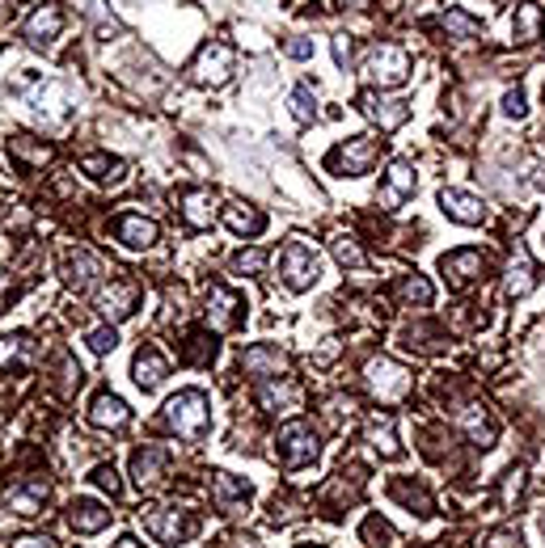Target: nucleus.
Returning <instances> with one entry per match:
<instances>
[{
    "label": "nucleus",
    "mask_w": 545,
    "mask_h": 548,
    "mask_svg": "<svg viewBox=\"0 0 545 548\" xmlns=\"http://www.w3.org/2000/svg\"><path fill=\"white\" fill-rule=\"evenodd\" d=\"M165 422H169V430H178L182 438L199 443V438L208 435V426H211V405H208V397H203L199 388H186V393H178V397H169Z\"/></svg>",
    "instance_id": "obj_1"
},
{
    "label": "nucleus",
    "mask_w": 545,
    "mask_h": 548,
    "mask_svg": "<svg viewBox=\"0 0 545 548\" xmlns=\"http://www.w3.org/2000/svg\"><path fill=\"white\" fill-rule=\"evenodd\" d=\"M280 274H283V283L292 291H308L317 278H322V261H317V249L305 245L300 236H292L288 245H283L280 253Z\"/></svg>",
    "instance_id": "obj_2"
},
{
    "label": "nucleus",
    "mask_w": 545,
    "mask_h": 548,
    "mask_svg": "<svg viewBox=\"0 0 545 548\" xmlns=\"http://www.w3.org/2000/svg\"><path fill=\"white\" fill-rule=\"evenodd\" d=\"M363 76L380 89H393V84H402L410 76V55L398 47V42H377L368 59H363Z\"/></svg>",
    "instance_id": "obj_3"
},
{
    "label": "nucleus",
    "mask_w": 545,
    "mask_h": 548,
    "mask_svg": "<svg viewBox=\"0 0 545 548\" xmlns=\"http://www.w3.org/2000/svg\"><path fill=\"white\" fill-rule=\"evenodd\" d=\"M275 455H280L283 468H305L317 460V435H313V426L305 422V418H296V422H288L275 435Z\"/></svg>",
    "instance_id": "obj_4"
},
{
    "label": "nucleus",
    "mask_w": 545,
    "mask_h": 548,
    "mask_svg": "<svg viewBox=\"0 0 545 548\" xmlns=\"http://www.w3.org/2000/svg\"><path fill=\"white\" fill-rule=\"evenodd\" d=\"M377 156H380V139L355 136V139H347V144H338V148L326 156V169H330V173H343V178H360V173H368V169L377 164Z\"/></svg>",
    "instance_id": "obj_5"
},
{
    "label": "nucleus",
    "mask_w": 545,
    "mask_h": 548,
    "mask_svg": "<svg viewBox=\"0 0 545 548\" xmlns=\"http://www.w3.org/2000/svg\"><path fill=\"white\" fill-rule=\"evenodd\" d=\"M140 523L148 532L161 540V544H182L199 532V519L191 510H178V507H153V510H140Z\"/></svg>",
    "instance_id": "obj_6"
},
{
    "label": "nucleus",
    "mask_w": 545,
    "mask_h": 548,
    "mask_svg": "<svg viewBox=\"0 0 545 548\" xmlns=\"http://www.w3.org/2000/svg\"><path fill=\"white\" fill-rule=\"evenodd\" d=\"M228 72H233V47L208 42V47L195 55V64H191V81L195 84H224Z\"/></svg>",
    "instance_id": "obj_7"
},
{
    "label": "nucleus",
    "mask_w": 545,
    "mask_h": 548,
    "mask_svg": "<svg viewBox=\"0 0 545 548\" xmlns=\"http://www.w3.org/2000/svg\"><path fill=\"white\" fill-rule=\"evenodd\" d=\"M368 388L377 393L380 401H398L410 388V371L402 363H393V358H372L368 363Z\"/></svg>",
    "instance_id": "obj_8"
},
{
    "label": "nucleus",
    "mask_w": 545,
    "mask_h": 548,
    "mask_svg": "<svg viewBox=\"0 0 545 548\" xmlns=\"http://www.w3.org/2000/svg\"><path fill=\"white\" fill-rule=\"evenodd\" d=\"M136 304H140V287L131 283V278H111V287L98 291V308L111 321H123V316L136 313Z\"/></svg>",
    "instance_id": "obj_9"
},
{
    "label": "nucleus",
    "mask_w": 545,
    "mask_h": 548,
    "mask_svg": "<svg viewBox=\"0 0 545 548\" xmlns=\"http://www.w3.org/2000/svg\"><path fill=\"white\" fill-rule=\"evenodd\" d=\"M300 384H292L288 376H275V380H263L258 384V405L266 413H288V410H300Z\"/></svg>",
    "instance_id": "obj_10"
},
{
    "label": "nucleus",
    "mask_w": 545,
    "mask_h": 548,
    "mask_svg": "<svg viewBox=\"0 0 545 548\" xmlns=\"http://www.w3.org/2000/svg\"><path fill=\"white\" fill-rule=\"evenodd\" d=\"M241 316H246V304H241L237 291H228V287L208 291V325L211 329H237Z\"/></svg>",
    "instance_id": "obj_11"
},
{
    "label": "nucleus",
    "mask_w": 545,
    "mask_h": 548,
    "mask_svg": "<svg viewBox=\"0 0 545 548\" xmlns=\"http://www.w3.org/2000/svg\"><path fill=\"white\" fill-rule=\"evenodd\" d=\"M165 468H169L165 447H140V452L131 455V477H136V485H140L144 493L156 490V485L165 481Z\"/></svg>",
    "instance_id": "obj_12"
},
{
    "label": "nucleus",
    "mask_w": 545,
    "mask_h": 548,
    "mask_svg": "<svg viewBox=\"0 0 545 548\" xmlns=\"http://www.w3.org/2000/svg\"><path fill=\"white\" fill-rule=\"evenodd\" d=\"M98 258L89 253V249H64V258H59V274H64V283L76 291L94 287V278H98Z\"/></svg>",
    "instance_id": "obj_13"
},
{
    "label": "nucleus",
    "mask_w": 545,
    "mask_h": 548,
    "mask_svg": "<svg viewBox=\"0 0 545 548\" xmlns=\"http://www.w3.org/2000/svg\"><path fill=\"white\" fill-rule=\"evenodd\" d=\"M241 367L258 376V380H275L288 371V355H283L280 346H266V342H254L246 355H241Z\"/></svg>",
    "instance_id": "obj_14"
},
{
    "label": "nucleus",
    "mask_w": 545,
    "mask_h": 548,
    "mask_svg": "<svg viewBox=\"0 0 545 548\" xmlns=\"http://www.w3.org/2000/svg\"><path fill=\"white\" fill-rule=\"evenodd\" d=\"M211 502L224 510V515H241L246 502H250V485L228 473H211Z\"/></svg>",
    "instance_id": "obj_15"
},
{
    "label": "nucleus",
    "mask_w": 545,
    "mask_h": 548,
    "mask_svg": "<svg viewBox=\"0 0 545 548\" xmlns=\"http://www.w3.org/2000/svg\"><path fill=\"white\" fill-rule=\"evenodd\" d=\"M482 253L478 249H457V253H448L444 261H440V270H444V278H448V287H469L478 274H482Z\"/></svg>",
    "instance_id": "obj_16"
},
{
    "label": "nucleus",
    "mask_w": 545,
    "mask_h": 548,
    "mask_svg": "<svg viewBox=\"0 0 545 548\" xmlns=\"http://www.w3.org/2000/svg\"><path fill=\"white\" fill-rule=\"evenodd\" d=\"M59 30H64V13H59L56 4H42V9H34V17L26 22V42L30 47H51V42L59 39Z\"/></svg>",
    "instance_id": "obj_17"
},
{
    "label": "nucleus",
    "mask_w": 545,
    "mask_h": 548,
    "mask_svg": "<svg viewBox=\"0 0 545 548\" xmlns=\"http://www.w3.org/2000/svg\"><path fill=\"white\" fill-rule=\"evenodd\" d=\"M419 178H415V164L410 161H393L389 173H385V190H380V203L385 207H402L410 194H415Z\"/></svg>",
    "instance_id": "obj_18"
},
{
    "label": "nucleus",
    "mask_w": 545,
    "mask_h": 548,
    "mask_svg": "<svg viewBox=\"0 0 545 548\" xmlns=\"http://www.w3.org/2000/svg\"><path fill=\"white\" fill-rule=\"evenodd\" d=\"M42 502H47V481H17L4 490V507L13 510V515H39Z\"/></svg>",
    "instance_id": "obj_19"
},
{
    "label": "nucleus",
    "mask_w": 545,
    "mask_h": 548,
    "mask_svg": "<svg viewBox=\"0 0 545 548\" xmlns=\"http://www.w3.org/2000/svg\"><path fill=\"white\" fill-rule=\"evenodd\" d=\"M360 110L372 123L385 127V131H393V127H402L406 119H410V106H406V102H380L377 93H360Z\"/></svg>",
    "instance_id": "obj_20"
},
{
    "label": "nucleus",
    "mask_w": 545,
    "mask_h": 548,
    "mask_svg": "<svg viewBox=\"0 0 545 548\" xmlns=\"http://www.w3.org/2000/svg\"><path fill=\"white\" fill-rule=\"evenodd\" d=\"M440 207L457 224H482V216H487L482 199H474V194H465V190H440Z\"/></svg>",
    "instance_id": "obj_21"
},
{
    "label": "nucleus",
    "mask_w": 545,
    "mask_h": 548,
    "mask_svg": "<svg viewBox=\"0 0 545 548\" xmlns=\"http://www.w3.org/2000/svg\"><path fill=\"white\" fill-rule=\"evenodd\" d=\"M131 376H136V384H140V388H156V384L169 376L165 355H161L156 346H144V350H136V358H131Z\"/></svg>",
    "instance_id": "obj_22"
},
{
    "label": "nucleus",
    "mask_w": 545,
    "mask_h": 548,
    "mask_svg": "<svg viewBox=\"0 0 545 548\" xmlns=\"http://www.w3.org/2000/svg\"><path fill=\"white\" fill-rule=\"evenodd\" d=\"M182 219H186V228H211V219H216V194L211 190H186L182 194Z\"/></svg>",
    "instance_id": "obj_23"
},
{
    "label": "nucleus",
    "mask_w": 545,
    "mask_h": 548,
    "mask_svg": "<svg viewBox=\"0 0 545 548\" xmlns=\"http://www.w3.org/2000/svg\"><path fill=\"white\" fill-rule=\"evenodd\" d=\"M68 523H72V532L94 535V532H102V527L111 523V510L98 507V502H89V498H76V502L68 507Z\"/></svg>",
    "instance_id": "obj_24"
},
{
    "label": "nucleus",
    "mask_w": 545,
    "mask_h": 548,
    "mask_svg": "<svg viewBox=\"0 0 545 548\" xmlns=\"http://www.w3.org/2000/svg\"><path fill=\"white\" fill-rule=\"evenodd\" d=\"M114 236H119L127 249H148V245H156V224L144 216H119Z\"/></svg>",
    "instance_id": "obj_25"
},
{
    "label": "nucleus",
    "mask_w": 545,
    "mask_h": 548,
    "mask_svg": "<svg viewBox=\"0 0 545 548\" xmlns=\"http://www.w3.org/2000/svg\"><path fill=\"white\" fill-rule=\"evenodd\" d=\"M127 418H131V413H127V405L114 397V393H98V397H94V405H89V422L102 426V430H106V426H111V430H119Z\"/></svg>",
    "instance_id": "obj_26"
},
{
    "label": "nucleus",
    "mask_w": 545,
    "mask_h": 548,
    "mask_svg": "<svg viewBox=\"0 0 545 548\" xmlns=\"http://www.w3.org/2000/svg\"><path fill=\"white\" fill-rule=\"evenodd\" d=\"M224 224H228L237 236H258L266 228V216L263 211H254V207H246V203H228L224 207Z\"/></svg>",
    "instance_id": "obj_27"
},
{
    "label": "nucleus",
    "mask_w": 545,
    "mask_h": 548,
    "mask_svg": "<svg viewBox=\"0 0 545 548\" xmlns=\"http://www.w3.org/2000/svg\"><path fill=\"white\" fill-rule=\"evenodd\" d=\"M81 169L94 181H119L123 178V161H119V156H106V152H89V156H81Z\"/></svg>",
    "instance_id": "obj_28"
},
{
    "label": "nucleus",
    "mask_w": 545,
    "mask_h": 548,
    "mask_svg": "<svg viewBox=\"0 0 545 548\" xmlns=\"http://www.w3.org/2000/svg\"><path fill=\"white\" fill-rule=\"evenodd\" d=\"M532 283H537V278H532V261H529V253L520 249L516 261H512V270H507V296L520 300V296H529L532 291Z\"/></svg>",
    "instance_id": "obj_29"
},
{
    "label": "nucleus",
    "mask_w": 545,
    "mask_h": 548,
    "mask_svg": "<svg viewBox=\"0 0 545 548\" xmlns=\"http://www.w3.org/2000/svg\"><path fill=\"white\" fill-rule=\"evenodd\" d=\"M461 422H465V430H469V438H474L478 447H490V443H495V435H499V426L482 413V405H469Z\"/></svg>",
    "instance_id": "obj_30"
},
{
    "label": "nucleus",
    "mask_w": 545,
    "mask_h": 548,
    "mask_svg": "<svg viewBox=\"0 0 545 548\" xmlns=\"http://www.w3.org/2000/svg\"><path fill=\"white\" fill-rule=\"evenodd\" d=\"M368 443H372L380 455H398V452H402V447H398V438H393V418H389V413H385V418L377 413V418L368 422Z\"/></svg>",
    "instance_id": "obj_31"
},
{
    "label": "nucleus",
    "mask_w": 545,
    "mask_h": 548,
    "mask_svg": "<svg viewBox=\"0 0 545 548\" xmlns=\"http://www.w3.org/2000/svg\"><path fill=\"white\" fill-rule=\"evenodd\" d=\"M541 4H532V0H524L520 4V13H516V39L520 42H537L541 39Z\"/></svg>",
    "instance_id": "obj_32"
},
{
    "label": "nucleus",
    "mask_w": 545,
    "mask_h": 548,
    "mask_svg": "<svg viewBox=\"0 0 545 548\" xmlns=\"http://www.w3.org/2000/svg\"><path fill=\"white\" fill-rule=\"evenodd\" d=\"M389 493L398 498V502H406L410 510H419V515H432V498H427V490H423V485H410V481H393Z\"/></svg>",
    "instance_id": "obj_33"
},
{
    "label": "nucleus",
    "mask_w": 545,
    "mask_h": 548,
    "mask_svg": "<svg viewBox=\"0 0 545 548\" xmlns=\"http://www.w3.org/2000/svg\"><path fill=\"white\" fill-rule=\"evenodd\" d=\"M182 358H186V363H211V358H216V342H211L208 333L191 329V333H186V346H182Z\"/></svg>",
    "instance_id": "obj_34"
},
{
    "label": "nucleus",
    "mask_w": 545,
    "mask_h": 548,
    "mask_svg": "<svg viewBox=\"0 0 545 548\" xmlns=\"http://www.w3.org/2000/svg\"><path fill=\"white\" fill-rule=\"evenodd\" d=\"M440 22H444V30H448V34H457V39H478V34H482V22H478V17H469L465 9H448Z\"/></svg>",
    "instance_id": "obj_35"
},
{
    "label": "nucleus",
    "mask_w": 545,
    "mask_h": 548,
    "mask_svg": "<svg viewBox=\"0 0 545 548\" xmlns=\"http://www.w3.org/2000/svg\"><path fill=\"white\" fill-rule=\"evenodd\" d=\"M9 152H13V156H22V161H30V164H47V161H51V148H47V144H34L30 136H13V139H9Z\"/></svg>",
    "instance_id": "obj_36"
},
{
    "label": "nucleus",
    "mask_w": 545,
    "mask_h": 548,
    "mask_svg": "<svg viewBox=\"0 0 545 548\" xmlns=\"http://www.w3.org/2000/svg\"><path fill=\"white\" fill-rule=\"evenodd\" d=\"M398 291H402L406 304H419V308H423V304H432V283H427V278H419V274L402 278V287H398Z\"/></svg>",
    "instance_id": "obj_37"
},
{
    "label": "nucleus",
    "mask_w": 545,
    "mask_h": 548,
    "mask_svg": "<svg viewBox=\"0 0 545 548\" xmlns=\"http://www.w3.org/2000/svg\"><path fill=\"white\" fill-rule=\"evenodd\" d=\"M0 363H30V338H0Z\"/></svg>",
    "instance_id": "obj_38"
},
{
    "label": "nucleus",
    "mask_w": 545,
    "mask_h": 548,
    "mask_svg": "<svg viewBox=\"0 0 545 548\" xmlns=\"http://www.w3.org/2000/svg\"><path fill=\"white\" fill-rule=\"evenodd\" d=\"M330 249H335V258L343 261V266H363V249L351 241V236H335L330 241Z\"/></svg>",
    "instance_id": "obj_39"
},
{
    "label": "nucleus",
    "mask_w": 545,
    "mask_h": 548,
    "mask_svg": "<svg viewBox=\"0 0 545 548\" xmlns=\"http://www.w3.org/2000/svg\"><path fill=\"white\" fill-rule=\"evenodd\" d=\"M292 114H296V123H313V114H317L313 93H308L305 84H296V89H292Z\"/></svg>",
    "instance_id": "obj_40"
},
{
    "label": "nucleus",
    "mask_w": 545,
    "mask_h": 548,
    "mask_svg": "<svg viewBox=\"0 0 545 548\" xmlns=\"http://www.w3.org/2000/svg\"><path fill=\"white\" fill-rule=\"evenodd\" d=\"M292 519H300V502L292 493H283V498L271 502V523H292Z\"/></svg>",
    "instance_id": "obj_41"
},
{
    "label": "nucleus",
    "mask_w": 545,
    "mask_h": 548,
    "mask_svg": "<svg viewBox=\"0 0 545 548\" xmlns=\"http://www.w3.org/2000/svg\"><path fill=\"white\" fill-rule=\"evenodd\" d=\"M94 485H98V490H106L111 498H119V493H123V481H119L114 464H98V468H94Z\"/></svg>",
    "instance_id": "obj_42"
},
{
    "label": "nucleus",
    "mask_w": 545,
    "mask_h": 548,
    "mask_svg": "<svg viewBox=\"0 0 545 548\" xmlns=\"http://www.w3.org/2000/svg\"><path fill=\"white\" fill-rule=\"evenodd\" d=\"M263 266H266V253H263V249H246V253H237V258H233V270H237V274H246V270L258 274Z\"/></svg>",
    "instance_id": "obj_43"
},
{
    "label": "nucleus",
    "mask_w": 545,
    "mask_h": 548,
    "mask_svg": "<svg viewBox=\"0 0 545 548\" xmlns=\"http://www.w3.org/2000/svg\"><path fill=\"white\" fill-rule=\"evenodd\" d=\"M114 342H119V333H114V329H94V333H89V346H94L98 355L114 350Z\"/></svg>",
    "instance_id": "obj_44"
},
{
    "label": "nucleus",
    "mask_w": 545,
    "mask_h": 548,
    "mask_svg": "<svg viewBox=\"0 0 545 548\" xmlns=\"http://www.w3.org/2000/svg\"><path fill=\"white\" fill-rule=\"evenodd\" d=\"M351 51H355V42H351L347 34H335V64L338 68H347L351 64Z\"/></svg>",
    "instance_id": "obj_45"
},
{
    "label": "nucleus",
    "mask_w": 545,
    "mask_h": 548,
    "mask_svg": "<svg viewBox=\"0 0 545 548\" xmlns=\"http://www.w3.org/2000/svg\"><path fill=\"white\" fill-rule=\"evenodd\" d=\"M504 114L524 119V93H520V89H507V93H504Z\"/></svg>",
    "instance_id": "obj_46"
},
{
    "label": "nucleus",
    "mask_w": 545,
    "mask_h": 548,
    "mask_svg": "<svg viewBox=\"0 0 545 548\" xmlns=\"http://www.w3.org/2000/svg\"><path fill=\"white\" fill-rule=\"evenodd\" d=\"M283 51L292 55V59H308V55H313V42H308V39H292V42H283Z\"/></svg>",
    "instance_id": "obj_47"
},
{
    "label": "nucleus",
    "mask_w": 545,
    "mask_h": 548,
    "mask_svg": "<svg viewBox=\"0 0 545 548\" xmlns=\"http://www.w3.org/2000/svg\"><path fill=\"white\" fill-rule=\"evenodd\" d=\"M13 548H56V544L42 540V535H22V540H13Z\"/></svg>",
    "instance_id": "obj_48"
},
{
    "label": "nucleus",
    "mask_w": 545,
    "mask_h": 548,
    "mask_svg": "<svg viewBox=\"0 0 545 548\" xmlns=\"http://www.w3.org/2000/svg\"><path fill=\"white\" fill-rule=\"evenodd\" d=\"M228 548H258L250 535H228Z\"/></svg>",
    "instance_id": "obj_49"
},
{
    "label": "nucleus",
    "mask_w": 545,
    "mask_h": 548,
    "mask_svg": "<svg viewBox=\"0 0 545 548\" xmlns=\"http://www.w3.org/2000/svg\"><path fill=\"white\" fill-rule=\"evenodd\" d=\"M114 548H144V544H140V540H136V535H123V540H119V544H114Z\"/></svg>",
    "instance_id": "obj_50"
},
{
    "label": "nucleus",
    "mask_w": 545,
    "mask_h": 548,
    "mask_svg": "<svg viewBox=\"0 0 545 548\" xmlns=\"http://www.w3.org/2000/svg\"><path fill=\"white\" fill-rule=\"evenodd\" d=\"M343 9H360V4H368V0H338Z\"/></svg>",
    "instance_id": "obj_51"
},
{
    "label": "nucleus",
    "mask_w": 545,
    "mask_h": 548,
    "mask_svg": "<svg viewBox=\"0 0 545 548\" xmlns=\"http://www.w3.org/2000/svg\"><path fill=\"white\" fill-rule=\"evenodd\" d=\"M541 532H545V519H541Z\"/></svg>",
    "instance_id": "obj_52"
},
{
    "label": "nucleus",
    "mask_w": 545,
    "mask_h": 548,
    "mask_svg": "<svg viewBox=\"0 0 545 548\" xmlns=\"http://www.w3.org/2000/svg\"><path fill=\"white\" fill-rule=\"evenodd\" d=\"M9 4H17V0H9Z\"/></svg>",
    "instance_id": "obj_53"
},
{
    "label": "nucleus",
    "mask_w": 545,
    "mask_h": 548,
    "mask_svg": "<svg viewBox=\"0 0 545 548\" xmlns=\"http://www.w3.org/2000/svg\"><path fill=\"white\" fill-rule=\"evenodd\" d=\"M305 548H313V544H305Z\"/></svg>",
    "instance_id": "obj_54"
}]
</instances>
